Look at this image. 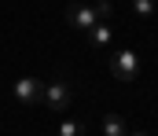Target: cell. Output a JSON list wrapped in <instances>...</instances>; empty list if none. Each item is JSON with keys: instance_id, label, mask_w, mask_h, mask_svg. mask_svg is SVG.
Returning a JSON list of instances; mask_svg holds the SVG:
<instances>
[{"instance_id": "9", "label": "cell", "mask_w": 158, "mask_h": 136, "mask_svg": "<svg viewBox=\"0 0 158 136\" xmlns=\"http://www.w3.org/2000/svg\"><path fill=\"white\" fill-rule=\"evenodd\" d=\"M92 7H96V19H99V22H107V19H110V11H114V7H110V0H96Z\"/></svg>"}, {"instance_id": "6", "label": "cell", "mask_w": 158, "mask_h": 136, "mask_svg": "<svg viewBox=\"0 0 158 136\" xmlns=\"http://www.w3.org/2000/svg\"><path fill=\"white\" fill-rule=\"evenodd\" d=\"M125 133H129L125 118H118V114H107L103 118V136H125Z\"/></svg>"}, {"instance_id": "1", "label": "cell", "mask_w": 158, "mask_h": 136, "mask_svg": "<svg viewBox=\"0 0 158 136\" xmlns=\"http://www.w3.org/2000/svg\"><path fill=\"white\" fill-rule=\"evenodd\" d=\"M110 74L118 77L121 85H132L136 77H140V55L132 52V48H121L110 55Z\"/></svg>"}, {"instance_id": "8", "label": "cell", "mask_w": 158, "mask_h": 136, "mask_svg": "<svg viewBox=\"0 0 158 136\" xmlns=\"http://www.w3.org/2000/svg\"><path fill=\"white\" fill-rule=\"evenodd\" d=\"M155 7H158V0H132V11H136V15H140L143 22H147V19L155 15Z\"/></svg>"}, {"instance_id": "10", "label": "cell", "mask_w": 158, "mask_h": 136, "mask_svg": "<svg viewBox=\"0 0 158 136\" xmlns=\"http://www.w3.org/2000/svg\"><path fill=\"white\" fill-rule=\"evenodd\" d=\"M125 136H147V133H125Z\"/></svg>"}, {"instance_id": "2", "label": "cell", "mask_w": 158, "mask_h": 136, "mask_svg": "<svg viewBox=\"0 0 158 136\" xmlns=\"http://www.w3.org/2000/svg\"><path fill=\"white\" fill-rule=\"evenodd\" d=\"M70 99H74V89L66 85V81H52V85H44V107L48 110H55V114H63V110H70Z\"/></svg>"}, {"instance_id": "4", "label": "cell", "mask_w": 158, "mask_h": 136, "mask_svg": "<svg viewBox=\"0 0 158 136\" xmlns=\"http://www.w3.org/2000/svg\"><path fill=\"white\" fill-rule=\"evenodd\" d=\"M66 22H70V30H85V33H88L99 19H96V7H92V4L77 0V4H70V7H66Z\"/></svg>"}, {"instance_id": "7", "label": "cell", "mask_w": 158, "mask_h": 136, "mask_svg": "<svg viewBox=\"0 0 158 136\" xmlns=\"http://www.w3.org/2000/svg\"><path fill=\"white\" fill-rule=\"evenodd\" d=\"M59 136H85V125L74 122V118H63L59 122Z\"/></svg>"}, {"instance_id": "5", "label": "cell", "mask_w": 158, "mask_h": 136, "mask_svg": "<svg viewBox=\"0 0 158 136\" xmlns=\"http://www.w3.org/2000/svg\"><path fill=\"white\" fill-rule=\"evenodd\" d=\"M110 37H114V30H110L107 22H96V26L88 30V44H92V48H107Z\"/></svg>"}, {"instance_id": "3", "label": "cell", "mask_w": 158, "mask_h": 136, "mask_svg": "<svg viewBox=\"0 0 158 136\" xmlns=\"http://www.w3.org/2000/svg\"><path fill=\"white\" fill-rule=\"evenodd\" d=\"M11 96H15L22 107H37L40 99H44V85H40L37 77H19V81L11 85Z\"/></svg>"}]
</instances>
